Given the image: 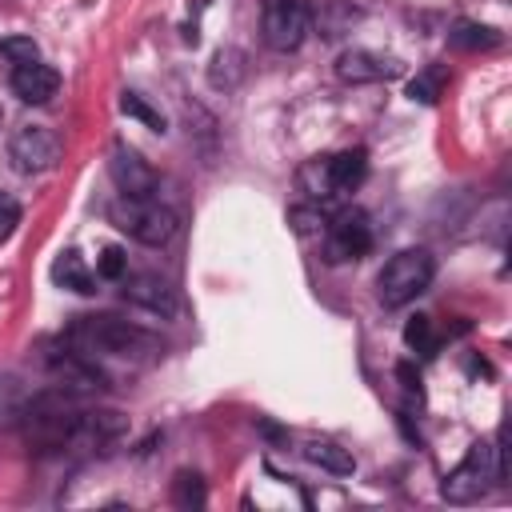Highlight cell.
Segmentation results:
<instances>
[{
  "instance_id": "obj_1",
  "label": "cell",
  "mask_w": 512,
  "mask_h": 512,
  "mask_svg": "<svg viewBox=\"0 0 512 512\" xmlns=\"http://www.w3.org/2000/svg\"><path fill=\"white\" fill-rule=\"evenodd\" d=\"M68 348L84 352V356H120V360H148L156 352H164V344L132 324V320H120V316H76L64 332Z\"/></svg>"
},
{
  "instance_id": "obj_2",
  "label": "cell",
  "mask_w": 512,
  "mask_h": 512,
  "mask_svg": "<svg viewBox=\"0 0 512 512\" xmlns=\"http://www.w3.org/2000/svg\"><path fill=\"white\" fill-rule=\"evenodd\" d=\"M432 276H436V260H432L428 248H400V252L380 268V276H376V296H380L384 308H404V304H412L416 296L428 292Z\"/></svg>"
},
{
  "instance_id": "obj_3",
  "label": "cell",
  "mask_w": 512,
  "mask_h": 512,
  "mask_svg": "<svg viewBox=\"0 0 512 512\" xmlns=\"http://www.w3.org/2000/svg\"><path fill=\"white\" fill-rule=\"evenodd\" d=\"M500 476H504V456H500V448L488 444V440H476V444L468 448V456L444 476L440 496H444L448 504H476L480 496H488V488H492Z\"/></svg>"
},
{
  "instance_id": "obj_4",
  "label": "cell",
  "mask_w": 512,
  "mask_h": 512,
  "mask_svg": "<svg viewBox=\"0 0 512 512\" xmlns=\"http://www.w3.org/2000/svg\"><path fill=\"white\" fill-rule=\"evenodd\" d=\"M108 220L120 228V232H128L132 240H140V244H168L172 236H176V212L172 208H164L160 200H152V196H116L112 204H108Z\"/></svg>"
},
{
  "instance_id": "obj_5",
  "label": "cell",
  "mask_w": 512,
  "mask_h": 512,
  "mask_svg": "<svg viewBox=\"0 0 512 512\" xmlns=\"http://www.w3.org/2000/svg\"><path fill=\"white\" fill-rule=\"evenodd\" d=\"M368 248H372V224H368L364 208H340L336 216L324 220L320 252H324L328 264L360 260V256H368Z\"/></svg>"
},
{
  "instance_id": "obj_6",
  "label": "cell",
  "mask_w": 512,
  "mask_h": 512,
  "mask_svg": "<svg viewBox=\"0 0 512 512\" xmlns=\"http://www.w3.org/2000/svg\"><path fill=\"white\" fill-rule=\"evenodd\" d=\"M308 20L304 0H260V32L272 52H296L308 36Z\"/></svg>"
},
{
  "instance_id": "obj_7",
  "label": "cell",
  "mask_w": 512,
  "mask_h": 512,
  "mask_svg": "<svg viewBox=\"0 0 512 512\" xmlns=\"http://www.w3.org/2000/svg\"><path fill=\"white\" fill-rule=\"evenodd\" d=\"M8 156H12V168L24 172V176H40L48 168H56L60 160V136L48 128V124H20L8 140Z\"/></svg>"
},
{
  "instance_id": "obj_8",
  "label": "cell",
  "mask_w": 512,
  "mask_h": 512,
  "mask_svg": "<svg viewBox=\"0 0 512 512\" xmlns=\"http://www.w3.org/2000/svg\"><path fill=\"white\" fill-rule=\"evenodd\" d=\"M108 172H112L120 196H152L156 192V168L136 148H128V144H116L112 148Z\"/></svg>"
},
{
  "instance_id": "obj_9",
  "label": "cell",
  "mask_w": 512,
  "mask_h": 512,
  "mask_svg": "<svg viewBox=\"0 0 512 512\" xmlns=\"http://www.w3.org/2000/svg\"><path fill=\"white\" fill-rule=\"evenodd\" d=\"M396 72H400V64L372 52V48H348L336 56V76L344 84H376V80H388Z\"/></svg>"
},
{
  "instance_id": "obj_10",
  "label": "cell",
  "mask_w": 512,
  "mask_h": 512,
  "mask_svg": "<svg viewBox=\"0 0 512 512\" xmlns=\"http://www.w3.org/2000/svg\"><path fill=\"white\" fill-rule=\"evenodd\" d=\"M12 92H16V100H24V104H48V100L60 92V72H56L52 64H40V60L16 64V68H12Z\"/></svg>"
},
{
  "instance_id": "obj_11",
  "label": "cell",
  "mask_w": 512,
  "mask_h": 512,
  "mask_svg": "<svg viewBox=\"0 0 512 512\" xmlns=\"http://www.w3.org/2000/svg\"><path fill=\"white\" fill-rule=\"evenodd\" d=\"M124 300L156 312V316H172L176 312V292L168 288V280L160 276H128L124 280Z\"/></svg>"
},
{
  "instance_id": "obj_12",
  "label": "cell",
  "mask_w": 512,
  "mask_h": 512,
  "mask_svg": "<svg viewBox=\"0 0 512 512\" xmlns=\"http://www.w3.org/2000/svg\"><path fill=\"white\" fill-rule=\"evenodd\" d=\"M304 460H312L316 468H324L332 476H352L356 472V456L348 448H340L336 440H308L304 444Z\"/></svg>"
},
{
  "instance_id": "obj_13",
  "label": "cell",
  "mask_w": 512,
  "mask_h": 512,
  "mask_svg": "<svg viewBox=\"0 0 512 512\" xmlns=\"http://www.w3.org/2000/svg\"><path fill=\"white\" fill-rule=\"evenodd\" d=\"M52 280L60 284V288H72V292H80V296H88V292H96L92 284V272L84 268V260H80V252H64L56 264H52Z\"/></svg>"
},
{
  "instance_id": "obj_14",
  "label": "cell",
  "mask_w": 512,
  "mask_h": 512,
  "mask_svg": "<svg viewBox=\"0 0 512 512\" xmlns=\"http://www.w3.org/2000/svg\"><path fill=\"white\" fill-rule=\"evenodd\" d=\"M448 40H452L456 48H492L500 36H496V28H488V24H472V20H460V24L448 32Z\"/></svg>"
},
{
  "instance_id": "obj_15",
  "label": "cell",
  "mask_w": 512,
  "mask_h": 512,
  "mask_svg": "<svg viewBox=\"0 0 512 512\" xmlns=\"http://www.w3.org/2000/svg\"><path fill=\"white\" fill-rule=\"evenodd\" d=\"M120 112L132 116V120H140V124H148L152 132H164V116H160L156 108H148L140 92H124V96H120Z\"/></svg>"
},
{
  "instance_id": "obj_16",
  "label": "cell",
  "mask_w": 512,
  "mask_h": 512,
  "mask_svg": "<svg viewBox=\"0 0 512 512\" xmlns=\"http://www.w3.org/2000/svg\"><path fill=\"white\" fill-rule=\"evenodd\" d=\"M404 344H408L412 352H420V356H432V348H436L432 320H428V316H412V320L404 324Z\"/></svg>"
},
{
  "instance_id": "obj_17",
  "label": "cell",
  "mask_w": 512,
  "mask_h": 512,
  "mask_svg": "<svg viewBox=\"0 0 512 512\" xmlns=\"http://www.w3.org/2000/svg\"><path fill=\"white\" fill-rule=\"evenodd\" d=\"M440 88H444V68H428V72H420V76L408 84V96L420 100V104H436Z\"/></svg>"
},
{
  "instance_id": "obj_18",
  "label": "cell",
  "mask_w": 512,
  "mask_h": 512,
  "mask_svg": "<svg viewBox=\"0 0 512 512\" xmlns=\"http://www.w3.org/2000/svg\"><path fill=\"white\" fill-rule=\"evenodd\" d=\"M176 504L180 508H192V504L200 508L204 504V480L196 472H180L176 476Z\"/></svg>"
},
{
  "instance_id": "obj_19",
  "label": "cell",
  "mask_w": 512,
  "mask_h": 512,
  "mask_svg": "<svg viewBox=\"0 0 512 512\" xmlns=\"http://www.w3.org/2000/svg\"><path fill=\"white\" fill-rule=\"evenodd\" d=\"M124 268H128V256H124V248H116V244H108V248L100 252V260H96V272H100L104 280H124Z\"/></svg>"
},
{
  "instance_id": "obj_20",
  "label": "cell",
  "mask_w": 512,
  "mask_h": 512,
  "mask_svg": "<svg viewBox=\"0 0 512 512\" xmlns=\"http://www.w3.org/2000/svg\"><path fill=\"white\" fill-rule=\"evenodd\" d=\"M324 220H328V216L316 212V208H292V224H296L300 236H312V232L320 236V232H324Z\"/></svg>"
},
{
  "instance_id": "obj_21",
  "label": "cell",
  "mask_w": 512,
  "mask_h": 512,
  "mask_svg": "<svg viewBox=\"0 0 512 512\" xmlns=\"http://www.w3.org/2000/svg\"><path fill=\"white\" fill-rule=\"evenodd\" d=\"M16 224H20V204H16V196L0 192V244L16 232Z\"/></svg>"
},
{
  "instance_id": "obj_22",
  "label": "cell",
  "mask_w": 512,
  "mask_h": 512,
  "mask_svg": "<svg viewBox=\"0 0 512 512\" xmlns=\"http://www.w3.org/2000/svg\"><path fill=\"white\" fill-rule=\"evenodd\" d=\"M0 52H8L12 64H32V60H36V44H32V40H4Z\"/></svg>"
}]
</instances>
